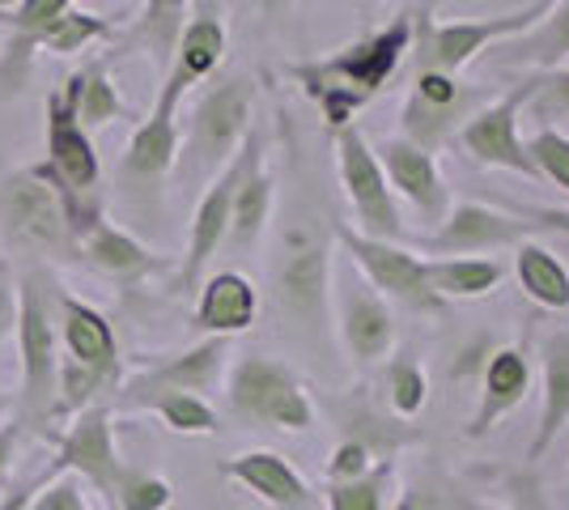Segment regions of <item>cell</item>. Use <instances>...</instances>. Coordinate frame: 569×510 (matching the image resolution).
I'll return each mask as SVG.
<instances>
[{
  "instance_id": "17",
  "label": "cell",
  "mask_w": 569,
  "mask_h": 510,
  "mask_svg": "<svg viewBox=\"0 0 569 510\" xmlns=\"http://www.w3.org/2000/svg\"><path fill=\"white\" fill-rule=\"evenodd\" d=\"M332 286V251L310 230H289L277 264V298L293 319L315 323L328 307Z\"/></svg>"
},
{
  "instance_id": "14",
  "label": "cell",
  "mask_w": 569,
  "mask_h": 510,
  "mask_svg": "<svg viewBox=\"0 0 569 510\" xmlns=\"http://www.w3.org/2000/svg\"><path fill=\"white\" fill-rule=\"evenodd\" d=\"M531 98V77L519 81L515 90H506L501 98L476 107V116L459 128V149L472 158L476 167L489 170H515L527 179H540L531 158H527V141L519 137V116Z\"/></svg>"
},
{
  "instance_id": "6",
  "label": "cell",
  "mask_w": 569,
  "mask_h": 510,
  "mask_svg": "<svg viewBox=\"0 0 569 510\" xmlns=\"http://www.w3.org/2000/svg\"><path fill=\"white\" fill-rule=\"evenodd\" d=\"M552 0L540 4H522L498 18H480V22H433V4L412 9V39H417V69H433V73L459 77L472 64L480 51L506 39H522L536 22H545Z\"/></svg>"
},
{
  "instance_id": "22",
  "label": "cell",
  "mask_w": 569,
  "mask_h": 510,
  "mask_svg": "<svg viewBox=\"0 0 569 510\" xmlns=\"http://www.w3.org/2000/svg\"><path fill=\"white\" fill-rule=\"evenodd\" d=\"M226 353H230V340H213L204 337L200 344H191L183 353H167V358H149V362L123 379L119 391H209L226 366Z\"/></svg>"
},
{
  "instance_id": "11",
  "label": "cell",
  "mask_w": 569,
  "mask_h": 510,
  "mask_svg": "<svg viewBox=\"0 0 569 510\" xmlns=\"http://www.w3.org/2000/svg\"><path fill=\"white\" fill-rule=\"evenodd\" d=\"M336 243L353 256V264L361 268L366 286L379 293V298H396V302L421 311V316H433V311L447 307L438 293L429 290L426 260L412 256V251H403L400 243L366 239V234H357L353 226H345V221L336 226Z\"/></svg>"
},
{
  "instance_id": "7",
  "label": "cell",
  "mask_w": 569,
  "mask_h": 510,
  "mask_svg": "<svg viewBox=\"0 0 569 510\" xmlns=\"http://www.w3.org/2000/svg\"><path fill=\"white\" fill-rule=\"evenodd\" d=\"M226 400H230L234 417L268 426V430L307 434L310 426H315V404H310L307 383L298 379L293 366L277 362L268 353H247V358H238L230 366Z\"/></svg>"
},
{
  "instance_id": "16",
  "label": "cell",
  "mask_w": 569,
  "mask_h": 510,
  "mask_svg": "<svg viewBox=\"0 0 569 510\" xmlns=\"http://www.w3.org/2000/svg\"><path fill=\"white\" fill-rule=\"evenodd\" d=\"M247 158H251V132H247V141L238 146L234 158L213 174V183L204 188L196 213H191L188 251H183V264H179V286H183V290H200L204 268H209V260L217 256V247L226 243L230 204H234V188H238V179H242V170H247Z\"/></svg>"
},
{
  "instance_id": "21",
  "label": "cell",
  "mask_w": 569,
  "mask_h": 510,
  "mask_svg": "<svg viewBox=\"0 0 569 510\" xmlns=\"http://www.w3.org/2000/svg\"><path fill=\"white\" fill-rule=\"evenodd\" d=\"M174 162H179V116L149 111L119 158L116 179L123 192H158Z\"/></svg>"
},
{
  "instance_id": "39",
  "label": "cell",
  "mask_w": 569,
  "mask_h": 510,
  "mask_svg": "<svg viewBox=\"0 0 569 510\" xmlns=\"http://www.w3.org/2000/svg\"><path fill=\"white\" fill-rule=\"evenodd\" d=\"M527 107L540 120H566L569 116V69H548L531 77V98Z\"/></svg>"
},
{
  "instance_id": "41",
  "label": "cell",
  "mask_w": 569,
  "mask_h": 510,
  "mask_svg": "<svg viewBox=\"0 0 569 510\" xmlns=\"http://www.w3.org/2000/svg\"><path fill=\"white\" fill-rule=\"evenodd\" d=\"M26 510H90V502L77 477H56V481L39 477V498H30Z\"/></svg>"
},
{
  "instance_id": "27",
  "label": "cell",
  "mask_w": 569,
  "mask_h": 510,
  "mask_svg": "<svg viewBox=\"0 0 569 510\" xmlns=\"http://www.w3.org/2000/svg\"><path fill=\"white\" fill-rule=\"evenodd\" d=\"M569 426V332L545 340V366H540V426L527 447V463H540L557 434Z\"/></svg>"
},
{
  "instance_id": "12",
  "label": "cell",
  "mask_w": 569,
  "mask_h": 510,
  "mask_svg": "<svg viewBox=\"0 0 569 510\" xmlns=\"http://www.w3.org/2000/svg\"><path fill=\"white\" fill-rule=\"evenodd\" d=\"M221 60H226V9L221 4H188V22H183V34L174 43L167 77L158 86L153 111L179 116L183 98L196 86H204L221 69Z\"/></svg>"
},
{
  "instance_id": "18",
  "label": "cell",
  "mask_w": 569,
  "mask_h": 510,
  "mask_svg": "<svg viewBox=\"0 0 569 510\" xmlns=\"http://www.w3.org/2000/svg\"><path fill=\"white\" fill-rule=\"evenodd\" d=\"M375 158H379L382 174H387V188L400 192L426 221L438 226L451 213V192L442 183V170L433 162V153L408 146L403 137H391V141H382L375 149Z\"/></svg>"
},
{
  "instance_id": "3",
  "label": "cell",
  "mask_w": 569,
  "mask_h": 510,
  "mask_svg": "<svg viewBox=\"0 0 569 510\" xmlns=\"http://www.w3.org/2000/svg\"><path fill=\"white\" fill-rule=\"evenodd\" d=\"M56 332H60V400L56 421L86 413L90 404H111L123 383V353L111 319L98 307L56 286Z\"/></svg>"
},
{
  "instance_id": "40",
  "label": "cell",
  "mask_w": 569,
  "mask_h": 510,
  "mask_svg": "<svg viewBox=\"0 0 569 510\" xmlns=\"http://www.w3.org/2000/svg\"><path fill=\"white\" fill-rule=\"evenodd\" d=\"M375 463L379 460H375L370 442H361V438H340V442L332 447V460H328V486L357 481V477H366Z\"/></svg>"
},
{
  "instance_id": "5",
  "label": "cell",
  "mask_w": 569,
  "mask_h": 510,
  "mask_svg": "<svg viewBox=\"0 0 569 510\" xmlns=\"http://www.w3.org/2000/svg\"><path fill=\"white\" fill-rule=\"evenodd\" d=\"M43 149H48V158L39 162V174L60 192L72 239H81L90 226L102 221V200H98L102 162H98L90 132L72 120L60 90H48L43 98Z\"/></svg>"
},
{
  "instance_id": "20",
  "label": "cell",
  "mask_w": 569,
  "mask_h": 510,
  "mask_svg": "<svg viewBox=\"0 0 569 510\" xmlns=\"http://www.w3.org/2000/svg\"><path fill=\"white\" fill-rule=\"evenodd\" d=\"M77 260L86 268H94L98 277L116 281V286H141V281L170 268L158 251H149L141 239H132L128 230L111 226L107 218L77 239Z\"/></svg>"
},
{
  "instance_id": "1",
  "label": "cell",
  "mask_w": 569,
  "mask_h": 510,
  "mask_svg": "<svg viewBox=\"0 0 569 510\" xmlns=\"http://www.w3.org/2000/svg\"><path fill=\"white\" fill-rule=\"evenodd\" d=\"M18 388L13 426L22 438H56L60 400V332H56V281L43 264H18Z\"/></svg>"
},
{
  "instance_id": "30",
  "label": "cell",
  "mask_w": 569,
  "mask_h": 510,
  "mask_svg": "<svg viewBox=\"0 0 569 510\" xmlns=\"http://www.w3.org/2000/svg\"><path fill=\"white\" fill-rule=\"evenodd\" d=\"M183 22H188V4L183 0H153V4H144L141 13L128 22V30H116L119 48L111 51V60H116L119 51L137 48L153 64L170 69V56H174V43L183 34Z\"/></svg>"
},
{
  "instance_id": "44",
  "label": "cell",
  "mask_w": 569,
  "mask_h": 510,
  "mask_svg": "<svg viewBox=\"0 0 569 510\" xmlns=\"http://www.w3.org/2000/svg\"><path fill=\"white\" fill-rule=\"evenodd\" d=\"M18 447H22V434H18V426H13V421H4V426H0V489L9 486V477H13Z\"/></svg>"
},
{
  "instance_id": "15",
  "label": "cell",
  "mask_w": 569,
  "mask_h": 510,
  "mask_svg": "<svg viewBox=\"0 0 569 510\" xmlns=\"http://www.w3.org/2000/svg\"><path fill=\"white\" fill-rule=\"evenodd\" d=\"M536 230L519 218L506 213L493 204L480 200H463L451 204V213L438 221V230L421 239L426 251H433V260H451V256H493V251H515L519 243H527Z\"/></svg>"
},
{
  "instance_id": "36",
  "label": "cell",
  "mask_w": 569,
  "mask_h": 510,
  "mask_svg": "<svg viewBox=\"0 0 569 510\" xmlns=\"http://www.w3.org/2000/svg\"><path fill=\"white\" fill-rule=\"evenodd\" d=\"M391 477H396V463L379 460L366 477L345 481V486H328V510H382Z\"/></svg>"
},
{
  "instance_id": "29",
  "label": "cell",
  "mask_w": 569,
  "mask_h": 510,
  "mask_svg": "<svg viewBox=\"0 0 569 510\" xmlns=\"http://www.w3.org/2000/svg\"><path fill=\"white\" fill-rule=\"evenodd\" d=\"M116 404L137 409V413H153L170 434L183 438H209L221 430L213 404L204 396H191V391H116Z\"/></svg>"
},
{
  "instance_id": "43",
  "label": "cell",
  "mask_w": 569,
  "mask_h": 510,
  "mask_svg": "<svg viewBox=\"0 0 569 510\" xmlns=\"http://www.w3.org/2000/svg\"><path fill=\"white\" fill-rule=\"evenodd\" d=\"M536 234L540 230H548V234H566L569 239V209H527V213H519Z\"/></svg>"
},
{
  "instance_id": "19",
  "label": "cell",
  "mask_w": 569,
  "mask_h": 510,
  "mask_svg": "<svg viewBox=\"0 0 569 510\" xmlns=\"http://www.w3.org/2000/svg\"><path fill=\"white\" fill-rule=\"evenodd\" d=\"M260 319V290L247 272L238 268H221L213 277L200 281V298H196V316L191 328L213 340H234Z\"/></svg>"
},
{
  "instance_id": "26",
  "label": "cell",
  "mask_w": 569,
  "mask_h": 510,
  "mask_svg": "<svg viewBox=\"0 0 569 510\" xmlns=\"http://www.w3.org/2000/svg\"><path fill=\"white\" fill-rule=\"evenodd\" d=\"M272 200H277V179L263 162V137L260 128H251V158L247 170L234 188V204H230V230H226V243L234 247H256L263 234V226L272 218Z\"/></svg>"
},
{
  "instance_id": "4",
  "label": "cell",
  "mask_w": 569,
  "mask_h": 510,
  "mask_svg": "<svg viewBox=\"0 0 569 510\" xmlns=\"http://www.w3.org/2000/svg\"><path fill=\"white\" fill-rule=\"evenodd\" d=\"M0 243L4 256H26L30 264L43 260H77V239L69 230L64 200L39 174V167L9 170L0 179Z\"/></svg>"
},
{
  "instance_id": "47",
  "label": "cell",
  "mask_w": 569,
  "mask_h": 510,
  "mask_svg": "<svg viewBox=\"0 0 569 510\" xmlns=\"http://www.w3.org/2000/svg\"><path fill=\"white\" fill-rule=\"evenodd\" d=\"M4 417H13V391L0 388V421H4Z\"/></svg>"
},
{
  "instance_id": "31",
  "label": "cell",
  "mask_w": 569,
  "mask_h": 510,
  "mask_svg": "<svg viewBox=\"0 0 569 510\" xmlns=\"http://www.w3.org/2000/svg\"><path fill=\"white\" fill-rule=\"evenodd\" d=\"M515 277H519V290L545 307V311H569V260L548 243H527L515 247Z\"/></svg>"
},
{
  "instance_id": "10",
  "label": "cell",
  "mask_w": 569,
  "mask_h": 510,
  "mask_svg": "<svg viewBox=\"0 0 569 510\" xmlns=\"http://www.w3.org/2000/svg\"><path fill=\"white\" fill-rule=\"evenodd\" d=\"M336 167H340V188H345L357 213V234L396 243L403 234L396 196L387 188V174H382L379 158H375V146L357 128L336 132Z\"/></svg>"
},
{
  "instance_id": "46",
  "label": "cell",
  "mask_w": 569,
  "mask_h": 510,
  "mask_svg": "<svg viewBox=\"0 0 569 510\" xmlns=\"http://www.w3.org/2000/svg\"><path fill=\"white\" fill-rule=\"evenodd\" d=\"M447 510H510V507H498V502H476V498H455Z\"/></svg>"
},
{
  "instance_id": "2",
  "label": "cell",
  "mask_w": 569,
  "mask_h": 510,
  "mask_svg": "<svg viewBox=\"0 0 569 510\" xmlns=\"http://www.w3.org/2000/svg\"><path fill=\"white\" fill-rule=\"evenodd\" d=\"M412 48V9H400L391 26L361 34L357 43L340 48L328 60H315V64H293V77L302 81L323 120L332 132L340 128H353V116L379 94L382 86L391 81V73L400 69L403 51Z\"/></svg>"
},
{
  "instance_id": "25",
  "label": "cell",
  "mask_w": 569,
  "mask_h": 510,
  "mask_svg": "<svg viewBox=\"0 0 569 510\" xmlns=\"http://www.w3.org/2000/svg\"><path fill=\"white\" fill-rule=\"evenodd\" d=\"M531 391V362L519 344H501L485 362V383H480V404L468 421V438H485L506 413H515Z\"/></svg>"
},
{
  "instance_id": "13",
  "label": "cell",
  "mask_w": 569,
  "mask_h": 510,
  "mask_svg": "<svg viewBox=\"0 0 569 510\" xmlns=\"http://www.w3.org/2000/svg\"><path fill=\"white\" fill-rule=\"evenodd\" d=\"M476 98H480V90L468 86V81H459V77L417 69L412 90H408V102H403V116H400L403 141L433 153V149L451 137L455 128H463V123L472 120Z\"/></svg>"
},
{
  "instance_id": "8",
  "label": "cell",
  "mask_w": 569,
  "mask_h": 510,
  "mask_svg": "<svg viewBox=\"0 0 569 510\" xmlns=\"http://www.w3.org/2000/svg\"><path fill=\"white\" fill-rule=\"evenodd\" d=\"M251 111H256V81L247 73L217 77L213 86L196 98L188 123V153L196 170L217 174L234 158L251 132Z\"/></svg>"
},
{
  "instance_id": "37",
  "label": "cell",
  "mask_w": 569,
  "mask_h": 510,
  "mask_svg": "<svg viewBox=\"0 0 569 510\" xmlns=\"http://www.w3.org/2000/svg\"><path fill=\"white\" fill-rule=\"evenodd\" d=\"M174 502V486L158 472H144V468H123L116 486V510H167Z\"/></svg>"
},
{
  "instance_id": "23",
  "label": "cell",
  "mask_w": 569,
  "mask_h": 510,
  "mask_svg": "<svg viewBox=\"0 0 569 510\" xmlns=\"http://www.w3.org/2000/svg\"><path fill=\"white\" fill-rule=\"evenodd\" d=\"M340 340L357 366L382 362L396 344V316L387 298H379L366 281H353L340 293Z\"/></svg>"
},
{
  "instance_id": "38",
  "label": "cell",
  "mask_w": 569,
  "mask_h": 510,
  "mask_svg": "<svg viewBox=\"0 0 569 510\" xmlns=\"http://www.w3.org/2000/svg\"><path fill=\"white\" fill-rule=\"evenodd\" d=\"M527 158H531V167H536L540 179H552L569 196V137L561 128H540L527 141Z\"/></svg>"
},
{
  "instance_id": "33",
  "label": "cell",
  "mask_w": 569,
  "mask_h": 510,
  "mask_svg": "<svg viewBox=\"0 0 569 510\" xmlns=\"http://www.w3.org/2000/svg\"><path fill=\"white\" fill-rule=\"evenodd\" d=\"M119 26L111 18H98V13H86V9H77V4H64L48 26H43V34H39V51H51V56H81L86 48H94V43H107V39H116Z\"/></svg>"
},
{
  "instance_id": "28",
  "label": "cell",
  "mask_w": 569,
  "mask_h": 510,
  "mask_svg": "<svg viewBox=\"0 0 569 510\" xmlns=\"http://www.w3.org/2000/svg\"><path fill=\"white\" fill-rule=\"evenodd\" d=\"M111 64H116L111 56L90 60V64H86V69H77L64 86H56L60 98H64V107L72 111V120L81 123L86 132L111 128L116 120L128 116V107H123V98H119V86L111 81Z\"/></svg>"
},
{
  "instance_id": "45",
  "label": "cell",
  "mask_w": 569,
  "mask_h": 510,
  "mask_svg": "<svg viewBox=\"0 0 569 510\" xmlns=\"http://www.w3.org/2000/svg\"><path fill=\"white\" fill-rule=\"evenodd\" d=\"M396 510H447V507H442V498L429 493V489H408V493H400Z\"/></svg>"
},
{
  "instance_id": "34",
  "label": "cell",
  "mask_w": 569,
  "mask_h": 510,
  "mask_svg": "<svg viewBox=\"0 0 569 510\" xmlns=\"http://www.w3.org/2000/svg\"><path fill=\"white\" fill-rule=\"evenodd\" d=\"M515 60L536 64V69H557L561 60H569V0H557L548 9L545 22H536L515 48Z\"/></svg>"
},
{
  "instance_id": "24",
  "label": "cell",
  "mask_w": 569,
  "mask_h": 510,
  "mask_svg": "<svg viewBox=\"0 0 569 510\" xmlns=\"http://www.w3.org/2000/svg\"><path fill=\"white\" fill-rule=\"evenodd\" d=\"M221 477L251 489L272 510H310V486L281 451H242L234 460H221Z\"/></svg>"
},
{
  "instance_id": "9",
  "label": "cell",
  "mask_w": 569,
  "mask_h": 510,
  "mask_svg": "<svg viewBox=\"0 0 569 510\" xmlns=\"http://www.w3.org/2000/svg\"><path fill=\"white\" fill-rule=\"evenodd\" d=\"M123 456L116 442V409L111 404H90L86 413L72 417L64 434H56V463H51L48 481L56 477H77L86 486H94L107 502H116V486L123 477Z\"/></svg>"
},
{
  "instance_id": "42",
  "label": "cell",
  "mask_w": 569,
  "mask_h": 510,
  "mask_svg": "<svg viewBox=\"0 0 569 510\" xmlns=\"http://www.w3.org/2000/svg\"><path fill=\"white\" fill-rule=\"evenodd\" d=\"M13 332H18V264L0 256V353L4 344H13Z\"/></svg>"
},
{
  "instance_id": "32",
  "label": "cell",
  "mask_w": 569,
  "mask_h": 510,
  "mask_svg": "<svg viewBox=\"0 0 569 510\" xmlns=\"http://www.w3.org/2000/svg\"><path fill=\"white\" fill-rule=\"evenodd\" d=\"M429 290L442 302H472L501 286L506 264L498 256H451V260H426Z\"/></svg>"
},
{
  "instance_id": "35",
  "label": "cell",
  "mask_w": 569,
  "mask_h": 510,
  "mask_svg": "<svg viewBox=\"0 0 569 510\" xmlns=\"http://www.w3.org/2000/svg\"><path fill=\"white\" fill-rule=\"evenodd\" d=\"M387 404L403 421L421 417V409L429 404V379L417 358H408V353L391 358V366H387Z\"/></svg>"
}]
</instances>
